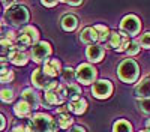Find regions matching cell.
Instances as JSON below:
<instances>
[{"label":"cell","instance_id":"4dcf8cb0","mask_svg":"<svg viewBox=\"0 0 150 132\" xmlns=\"http://www.w3.org/2000/svg\"><path fill=\"white\" fill-rule=\"evenodd\" d=\"M140 110L146 114H150V98L140 101Z\"/></svg>","mask_w":150,"mask_h":132},{"label":"cell","instance_id":"5bb4252c","mask_svg":"<svg viewBox=\"0 0 150 132\" xmlns=\"http://www.w3.org/2000/svg\"><path fill=\"white\" fill-rule=\"evenodd\" d=\"M21 98H23V101H26V102L30 105L32 110L38 108V107H39V104H41L39 96L36 95V92H35L33 89H24L23 93H21Z\"/></svg>","mask_w":150,"mask_h":132},{"label":"cell","instance_id":"4316f807","mask_svg":"<svg viewBox=\"0 0 150 132\" xmlns=\"http://www.w3.org/2000/svg\"><path fill=\"white\" fill-rule=\"evenodd\" d=\"M14 98H15V95H14V90L12 89H3L0 92V99L3 102H12Z\"/></svg>","mask_w":150,"mask_h":132},{"label":"cell","instance_id":"7a4b0ae2","mask_svg":"<svg viewBox=\"0 0 150 132\" xmlns=\"http://www.w3.org/2000/svg\"><path fill=\"white\" fill-rule=\"evenodd\" d=\"M117 75H119V78L123 83L132 84L140 77V66H138V63H137L134 59H125L123 62L119 65Z\"/></svg>","mask_w":150,"mask_h":132},{"label":"cell","instance_id":"ac0fdd59","mask_svg":"<svg viewBox=\"0 0 150 132\" xmlns=\"http://www.w3.org/2000/svg\"><path fill=\"white\" fill-rule=\"evenodd\" d=\"M68 110L72 111L74 114H83L86 110H87V101L83 99V98H78L75 101H71L69 105H68Z\"/></svg>","mask_w":150,"mask_h":132},{"label":"cell","instance_id":"d6a6232c","mask_svg":"<svg viewBox=\"0 0 150 132\" xmlns=\"http://www.w3.org/2000/svg\"><path fill=\"white\" fill-rule=\"evenodd\" d=\"M68 107L66 105H60L59 108H57V116H60V114H68Z\"/></svg>","mask_w":150,"mask_h":132},{"label":"cell","instance_id":"83f0119b","mask_svg":"<svg viewBox=\"0 0 150 132\" xmlns=\"http://www.w3.org/2000/svg\"><path fill=\"white\" fill-rule=\"evenodd\" d=\"M14 71H11V69H6V71H3L2 74H0V83H11L12 80H14Z\"/></svg>","mask_w":150,"mask_h":132},{"label":"cell","instance_id":"8d00e7d4","mask_svg":"<svg viewBox=\"0 0 150 132\" xmlns=\"http://www.w3.org/2000/svg\"><path fill=\"white\" fill-rule=\"evenodd\" d=\"M42 5H44V6H48V8H51V6H56L57 2H42Z\"/></svg>","mask_w":150,"mask_h":132},{"label":"cell","instance_id":"ab89813d","mask_svg":"<svg viewBox=\"0 0 150 132\" xmlns=\"http://www.w3.org/2000/svg\"><path fill=\"white\" fill-rule=\"evenodd\" d=\"M2 30H3V23L0 21V32H2Z\"/></svg>","mask_w":150,"mask_h":132},{"label":"cell","instance_id":"d6986e66","mask_svg":"<svg viewBox=\"0 0 150 132\" xmlns=\"http://www.w3.org/2000/svg\"><path fill=\"white\" fill-rule=\"evenodd\" d=\"M14 113L18 116V117H21V119H26V117H29L30 114H32V108H30V105L26 102V101H20V102H17V105L14 107Z\"/></svg>","mask_w":150,"mask_h":132},{"label":"cell","instance_id":"f546056e","mask_svg":"<svg viewBox=\"0 0 150 132\" xmlns=\"http://www.w3.org/2000/svg\"><path fill=\"white\" fill-rule=\"evenodd\" d=\"M138 44H140V47H143V48H150V32L141 35Z\"/></svg>","mask_w":150,"mask_h":132},{"label":"cell","instance_id":"4fadbf2b","mask_svg":"<svg viewBox=\"0 0 150 132\" xmlns=\"http://www.w3.org/2000/svg\"><path fill=\"white\" fill-rule=\"evenodd\" d=\"M135 96L137 98H141V99H147L150 98V78L146 77L143 78L135 87Z\"/></svg>","mask_w":150,"mask_h":132},{"label":"cell","instance_id":"f1b7e54d","mask_svg":"<svg viewBox=\"0 0 150 132\" xmlns=\"http://www.w3.org/2000/svg\"><path fill=\"white\" fill-rule=\"evenodd\" d=\"M140 48H141V47H140V44L137 42V41H131L126 53H128V56H137V54L140 53Z\"/></svg>","mask_w":150,"mask_h":132},{"label":"cell","instance_id":"9a60e30c","mask_svg":"<svg viewBox=\"0 0 150 132\" xmlns=\"http://www.w3.org/2000/svg\"><path fill=\"white\" fill-rule=\"evenodd\" d=\"M17 51V45L15 42L9 39V38H5V39H0V57H11V54Z\"/></svg>","mask_w":150,"mask_h":132},{"label":"cell","instance_id":"2e32d148","mask_svg":"<svg viewBox=\"0 0 150 132\" xmlns=\"http://www.w3.org/2000/svg\"><path fill=\"white\" fill-rule=\"evenodd\" d=\"M60 24H62V29L66 30V32H72L78 27V18L75 17L74 14H66L62 17L60 20Z\"/></svg>","mask_w":150,"mask_h":132},{"label":"cell","instance_id":"7c38bea8","mask_svg":"<svg viewBox=\"0 0 150 132\" xmlns=\"http://www.w3.org/2000/svg\"><path fill=\"white\" fill-rule=\"evenodd\" d=\"M86 56H87V59H89V62L96 63V62H101V60L104 59L105 51H104V48L101 45L95 44V45H89V47H87Z\"/></svg>","mask_w":150,"mask_h":132},{"label":"cell","instance_id":"6da1fadb","mask_svg":"<svg viewBox=\"0 0 150 132\" xmlns=\"http://www.w3.org/2000/svg\"><path fill=\"white\" fill-rule=\"evenodd\" d=\"M29 132H56L59 129L56 119L48 114H35L29 122Z\"/></svg>","mask_w":150,"mask_h":132},{"label":"cell","instance_id":"8fae6325","mask_svg":"<svg viewBox=\"0 0 150 132\" xmlns=\"http://www.w3.org/2000/svg\"><path fill=\"white\" fill-rule=\"evenodd\" d=\"M44 74H47L50 78H54L59 74H62V63L57 59H47L44 62Z\"/></svg>","mask_w":150,"mask_h":132},{"label":"cell","instance_id":"f35d334b","mask_svg":"<svg viewBox=\"0 0 150 132\" xmlns=\"http://www.w3.org/2000/svg\"><path fill=\"white\" fill-rule=\"evenodd\" d=\"M146 125H147V128H149V131H150V119L147 120V123H146Z\"/></svg>","mask_w":150,"mask_h":132},{"label":"cell","instance_id":"836d02e7","mask_svg":"<svg viewBox=\"0 0 150 132\" xmlns=\"http://www.w3.org/2000/svg\"><path fill=\"white\" fill-rule=\"evenodd\" d=\"M6 65H8V62H6V59H3V57H0V74H2L3 71H6L8 68H6Z\"/></svg>","mask_w":150,"mask_h":132},{"label":"cell","instance_id":"5b68a950","mask_svg":"<svg viewBox=\"0 0 150 132\" xmlns=\"http://www.w3.org/2000/svg\"><path fill=\"white\" fill-rule=\"evenodd\" d=\"M45 104L51 108V105H63L66 101V90L63 84L57 83V86L45 92Z\"/></svg>","mask_w":150,"mask_h":132},{"label":"cell","instance_id":"d590c367","mask_svg":"<svg viewBox=\"0 0 150 132\" xmlns=\"http://www.w3.org/2000/svg\"><path fill=\"white\" fill-rule=\"evenodd\" d=\"M69 132H86V129L81 128V126H72Z\"/></svg>","mask_w":150,"mask_h":132},{"label":"cell","instance_id":"9c48e42d","mask_svg":"<svg viewBox=\"0 0 150 132\" xmlns=\"http://www.w3.org/2000/svg\"><path fill=\"white\" fill-rule=\"evenodd\" d=\"M51 54V45L48 42H38L36 45H33L32 48V59L35 60L36 63H41L45 62L47 57Z\"/></svg>","mask_w":150,"mask_h":132},{"label":"cell","instance_id":"cb8c5ba5","mask_svg":"<svg viewBox=\"0 0 150 132\" xmlns=\"http://www.w3.org/2000/svg\"><path fill=\"white\" fill-rule=\"evenodd\" d=\"M95 30L98 33V41L99 42H107L108 41V36H110V29L104 24H96Z\"/></svg>","mask_w":150,"mask_h":132},{"label":"cell","instance_id":"e575fe53","mask_svg":"<svg viewBox=\"0 0 150 132\" xmlns=\"http://www.w3.org/2000/svg\"><path fill=\"white\" fill-rule=\"evenodd\" d=\"M5 126H6V119L3 114H0V131H3Z\"/></svg>","mask_w":150,"mask_h":132},{"label":"cell","instance_id":"44dd1931","mask_svg":"<svg viewBox=\"0 0 150 132\" xmlns=\"http://www.w3.org/2000/svg\"><path fill=\"white\" fill-rule=\"evenodd\" d=\"M122 39H123V33L110 32L108 41H107V45H108V48H114V50L117 51V48H119V47H120V44H122Z\"/></svg>","mask_w":150,"mask_h":132},{"label":"cell","instance_id":"ffe728a7","mask_svg":"<svg viewBox=\"0 0 150 132\" xmlns=\"http://www.w3.org/2000/svg\"><path fill=\"white\" fill-rule=\"evenodd\" d=\"M11 63H14V65H17V66H24L27 62H29V56L24 53V51H20V50H17V51H14L11 54Z\"/></svg>","mask_w":150,"mask_h":132},{"label":"cell","instance_id":"7402d4cb","mask_svg":"<svg viewBox=\"0 0 150 132\" xmlns=\"http://www.w3.org/2000/svg\"><path fill=\"white\" fill-rule=\"evenodd\" d=\"M65 90H66V99H71V101H75L80 98L81 95V89L80 86H77V84H69V86H65Z\"/></svg>","mask_w":150,"mask_h":132},{"label":"cell","instance_id":"277c9868","mask_svg":"<svg viewBox=\"0 0 150 132\" xmlns=\"http://www.w3.org/2000/svg\"><path fill=\"white\" fill-rule=\"evenodd\" d=\"M5 18L9 24H12V26H23L24 23L29 21L30 14H29V9L26 6H20V5L15 3L14 6L6 9Z\"/></svg>","mask_w":150,"mask_h":132},{"label":"cell","instance_id":"3957f363","mask_svg":"<svg viewBox=\"0 0 150 132\" xmlns=\"http://www.w3.org/2000/svg\"><path fill=\"white\" fill-rule=\"evenodd\" d=\"M39 42V32H38L36 27L33 26H27L24 27L20 35L15 38V45H17V50L23 51L24 48L27 47H33Z\"/></svg>","mask_w":150,"mask_h":132},{"label":"cell","instance_id":"74e56055","mask_svg":"<svg viewBox=\"0 0 150 132\" xmlns=\"http://www.w3.org/2000/svg\"><path fill=\"white\" fill-rule=\"evenodd\" d=\"M66 5H71V6H80L81 2H66Z\"/></svg>","mask_w":150,"mask_h":132},{"label":"cell","instance_id":"60d3db41","mask_svg":"<svg viewBox=\"0 0 150 132\" xmlns=\"http://www.w3.org/2000/svg\"><path fill=\"white\" fill-rule=\"evenodd\" d=\"M141 132H150V131H149V129H147V131H141Z\"/></svg>","mask_w":150,"mask_h":132},{"label":"cell","instance_id":"1f68e13d","mask_svg":"<svg viewBox=\"0 0 150 132\" xmlns=\"http://www.w3.org/2000/svg\"><path fill=\"white\" fill-rule=\"evenodd\" d=\"M12 132H29V128L27 126H23V125H18V126L12 128Z\"/></svg>","mask_w":150,"mask_h":132},{"label":"cell","instance_id":"e0dca14e","mask_svg":"<svg viewBox=\"0 0 150 132\" xmlns=\"http://www.w3.org/2000/svg\"><path fill=\"white\" fill-rule=\"evenodd\" d=\"M81 42L87 45H95V42H98V33L95 27H86L81 32Z\"/></svg>","mask_w":150,"mask_h":132},{"label":"cell","instance_id":"52a82bcc","mask_svg":"<svg viewBox=\"0 0 150 132\" xmlns=\"http://www.w3.org/2000/svg\"><path fill=\"white\" fill-rule=\"evenodd\" d=\"M32 83H33L35 87L42 89V90H45V92L57 86V83H56L53 78H50L47 74H44V71H41V69H36V71L33 72Z\"/></svg>","mask_w":150,"mask_h":132},{"label":"cell","instance_id":"ba28073f","mask_svg":"<svg viewBox=\"0 0 150 132\" xmlns=\"http://www.w3.org/2000/svg\"><path fill=\"white\" fill-rule=\"evenodd\" d=\"M75 77L81 84H92L96 80V69L89 63H81L75 71Z\"/></svg>","mask_w":150,"mask_h":132},{"label":"cell","instance_id":"8992f818","mask_svg":"<svg viewBox=\"0 0 150 132\" xmlns=\"http://www.w3.org/2000/svg\"><path fill=\"white\" fill-rule=\"evenodd\" d=\"M120 29H122V33L128 35V36L138 35L140 30H141L140 18L135 17V15H126L122 20V23H120Z\"/></svg>","mask_w":150,"mask_h":132},{"label":"cell","instance_id":"603a6c76","mask_svg":"<svg viewBox=\"0 0 150 132\" xmlns=\"http://www.w3.org/2000/svg\"><path fill=\"white\" fill-rule=\"evenodd\" d=\"M62 80H63V83L66 84V86H69V84H74L75 80H77V77H75V71H74L72 68L62 69Z\"/></svg>","mask_w":150,"mask_h":132},{"label":"cell","instance_id":"d4e9b609","mask_svg":"<svg viewBox=\"0 0 150 132\" xmlns=\"http://www.w3.org/2000/svg\"><path fill=\"white\" fill-rule=\"evenodd\" d=\"M112 132H132V125L128 120H117L112 126Z\"/></svg>","mask_w":150,"mask_h":132},{"label":"cell","instance_id":"484cf974","mask_svg":"<svg viewBox=\"0 0 150 132\" xmlns=\"http://www.w3.org/2000/svg\"><path fill=\"white\" fill-rule=\"evenodd\" d=\"M56 122H57V126H59V128L68 129V128L72 126V117H71L69 114H60V116H57Z\"/></svg>","mask_w":150,"mask_h":132},{"label":"cell","instance_id":"30bf717a","mask_svg":"<svg viewBox=\"0 0 150 132\" xmlns=\"http://www.w3.org/2000/svg\"><path fill=\"white\" fill-rule=\"evenodd\" d=\"M92 93L98 99H107L108 96L112 93V84L108 80H99V81H96L93 84Z\"/></svg>","mask_w":150,"mask_h":132}]
</instances>
